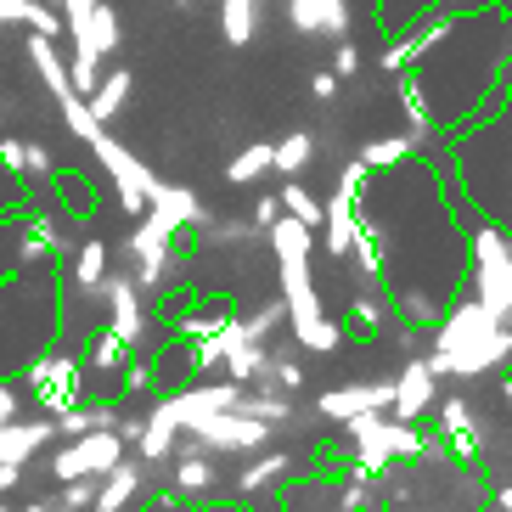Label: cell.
Wrapping results in <instances>:
<instances>
[{"mask_svg": "<svg viewBox=\"0 0 512 512\" xmlns=\"http://www.w3.org/2000/svg\"><path fill=\"white\" fill-rule=\"evenodd\" d=\"M434 439L445 445V451H456V456H484V445H490V422L479 417L473 400H462V394H439Z\"/></svg>", "mask_w": 512, "mask_h": 512, "instance_id": "10", "label": "cell"}, {"mask_svg": "<svg viewBox=\"0 0 512 512\" xmlns=\"http://www.w3.org/2000/svg\"><path fill=\"white\" fill-rule=\"evenodd\" d=\"M265 175H271V141H248L242 152H231V158H226V181L237 186V192L259 186Z\"/></svg>", "mask_w": 512, "mask_h": 512, "instance_id": "32", "label": "cell"}, {"mask_svg": "<svg viewBox=\"0 0 512 512\" xmlns=\"http://www.w3.org/2000/svg\"><path fill=\"white\" fill-rule=\"evenodd\" d=\"M490 501H496V512H512V484H501V490H496Z\"/></svg>", "mask_w": 512, "mask_h": 512, "instance_id": "52", "label": "cell"}, {"mask_svg": "<svg viewBox=\"0 0 512 512\" xmlns=\"http://www.w3.org/2000/svg\"><path fill=\"white\" fill-rule=\"evenodd\" d=\"M147 220L164 237H175V242H186L203 220H209V209H203V197L192 192V186H181V181H152V192H147Z\"/></svg>", "mask_w": 512, "mask_h": 512, "instance_id": "11", "label": "cell"}, {"mask_svg": "<svg viewBox=\"0 0 512 512\" xmlns=\"http://www.w3.org/2000/svg\"><path fill=\"white\" fill-rule=\"evenodd\" d=\"M389 321H394V299L383 287H361V293L349 299L344 332H355V338H389Z\"/></svg>", "mask_w": 512, "mask_h": 512, "instance_id": "24", "label": "cell"}, {"mask_svg": "<svg viewBox=\"0 0 512 512\" xmlns=\"http://www.w3.org/2000/svg\"><path fill=\"white\" fill-rule=\"evenodd\" d=\"M169 490H181L186 501H209L220 490V462L209 451H197L186 434L175 445V456H169Z\"/></svg>", "mask_w": 512, "mask_h": 512, "instance_id": "16", "label": "cell"}, {"mask_svg": "<svg viewBox=\"0 0 512 512\" xmlns=\"http://www.w3.org/2000/svg\"><path fill=\"white\" fill-rule=\"evenodd\" d=\"M175 12H181V17H192V12H197V0H175Z\"/></svg>", "mask_w": 512, "mask_h": 512, "instance_id": "53", "label": "cell"}, {"mask_svg": "<svg viewBox=\"0 0 512 512\" xmlns=\"http://www.w3.org/2000/svg\"><path fill=\"white\" fill-rule=\"evenodd\" d=\"M338 91H344V85H338V74H332V68L310 74V96H316V102H338Z\"/></svg>", "mask_w": 512, "mask_h": 512, "instance_id": "46", "label": "cell"}, {"mask_svg": "<svg viewBox=\"0 0 512 512\" xmlns=\"http://www.w3.org/2000/svg\"><path fill=\"white\" fill-rule=\"evenodd\" d=\"M248 220H254V231L265 237V231L282 220V197H276V192H259V197H254V214H248Z\"/></svg>", "mask_w": 512, "mask_h": 512, "instance_id": "44", "label": "cell"}, {"mask_svg": "<svg viewBox=\"0 0 512 512\" xmlns=\"http://www.w3.org/2000/svg\"><path fill=\"white\" fill-rule=\"evenodd\" d=\"M265 372H271V344H248V338H237V344L226 349V366H220V377H231L242 389L265 383Z\"/></svg>", "mask_w": 512, "mask_h": 512, "instance_id": "29", "label": "cell"}, {"mask_svg": "<svg viewBox=\"0 0 512 512\" xmlns=\"http://www.w3.org/2000/svg\"><path fill=\"white\" fill-rule=\"evenodd\" d=\"M17 29H29V34H51V40H57V34H62V12H57V6H46V0H29V6H23V23H17Z\"/></svg>", "mask_w": 512, "mask_h": 512, "instance_id": "39", "label": "cell"}, {"mask_svg": "<svg viewBox=\"0 0 512 512\" xmlns=\"http://www.w3.org/2000/svg\"><path fill=\"white\" fill-rule=\"evenodd\" d=\"M130 96H136V74L119 62V68H102V79H96V91L85 96V107L96 113V124H113L124 107H130Z\"/></svg>", "mask_w": 512, "mask_h": 512, "instance_id": "26", "label": "cell"}, {"mask_svg": "<svg viewBox=\"0 0 512 512\" xmlns=\"http://www.w3.org/2000/svg\"><path fill=\"white\" fill-rule=\"evenodd\" d=\"M23 51H29V68L40 74L51 102H68V96H74V79H68V57L57 51V40H51V34H29Z\"/></svg>", "mask_w": 512, "mask_h": 512, "instance_id": "23", "label": "cell"}, {"mask_svg": "<svg viewBox=\"0 0 512 512\" xmlns=\"http://www.w3.org/2000/svg\"><path fill=\"white\" fill-rule=\"evenodd\" d=\"M316 158H321L316 130H287L282 141H271V175H282V181H304V169Z\"/></svg>", "mask_w": 512, "mask_h": 512, "instance_id": "25", "label": "cell"}, {"mask_svg": "<svg viewBox=\"0 0 512 512\" xmlns=\"http://www.w3.org/2000/svg\"><path fill=\"white\" fill-rule=\"evenodd\" d=\"M0 512H12V507H6V501H0Z\"/></svg>", "mask_w": 512, "mask_h": 512, "instance_id": "54", "label": "cell"}, {"mask_svg": "<svg viewBox=\"0 0 512 512\" xmlns=\"http://www.w3.org/2000/svg\"><path fill=\"white\" fill-rule=\"evenodd\" d=\"M411 158H417V141L411 136H372L361 147L366 169H400V164H411Z\"/></svg>", "mask_w": 512, "mask_h": 512, "instance_id": "36", "label": "cell"}, {"mask_svg": "<svg viewBox=\"0 0 512 512\" xmlns=\"http://www.w3.org/2000/svg\"><path fill=\"white\" fill-rule=\"evenodd\" d=\"M231 316H237V304L231 299H192V304H181V310L169 316V332H175L181 344H197V338L220 332Z\"/></svg>", "mask_w": 512, "mask_h": 512, "instance_id": "22", "label": "cell"}, {"mask_svg": "<svg viewBox=\"0 0 512 512\" xmlns=\"http://www.w3.org/2000/svg\"><path fill=\"white\" fill-rule=\"evenodd\" d=\"M259 231H254V220H203V226L192 231V242L197 248H248V242H254Z\"/></svg>", "mask_w": 512, "mask_h": 512, "instance_id": "34", "label": "cell"}, {"mask_svg": "<svg viewBox=\"0 0 512 512\" xmlns=\"http://www.w3.org/2000/svg\"><path fill=\"white\" fill-rule=\"evenodd\" d=\"M51 501H57V507H74V512H91L96 479H62L57 490H51Z\"/></svg>", "mask_w": 512, "mask_h": 512, "instance_id": "40", "label": "cell"}, {"mask_svg": "<svg viewBox=\"0 0 512 512\" xmlns=\"http://www.w3.org/2000/svg\"><path fill=\"white\" fill-rule=\"evenodd\" d=\"M434 406H439V377H434V366L422 361V355H406V361H400V372H394L389 417L422 422V417H434Z\"/></svg>", "mask_w": 512, "mask_h": 512, "instance_id": "14", "label": "cell"}, {"mask_svg": "<svg viewBox=\"0 0 512 512\" xmlns=\"http://www.w3.org/2000/svg\"><path fill=\"white\" fill-rule=\"evenodd\" d=\"M349 439V473L355 479H383L389 467H406V462H422V451L434 445V439L422 434L417 422H400L389 411H366V417H349L338 422Z\"/></svg>", "mask_w": 512, "mask_h": 512, "instance_id": "3", "label": "cell"}, {"mask_svg": "<svg viewBox=\"0 0 512 512\" xmlns=\"http://www.w3.org/2000/svg\"><path fill=\"white\" fill-rule=\"evenodd\" d=\"M130 451L113 428H96V434H79V439H62L57 451H46V473L51 484L62 479H102L107 467H119V456Z\"/></svg>", "mask_w": 512, "mask_h": 512, "instance_id": "8", "label": "cell"}, {"mask_svg": "<svg viewBox=\"0 0 512 512\" xmlns=\"http://www.w3.org/2000/svg\"><path fill=\"white\" fill-rule=\"evenodd\" d=\"M186 439L209 456H254L276 439V428L271 422L242 417V411H214V417H203L197 428H186Z\"/></svg>", "mask_w": 512, "mask_h": 512, "instance_id": "9", "label": "cell"}, {"mask_svg": "<svg viewBox=\"0 0 512 512\" xmlns=\"http://www.w3.org/2000/svg\"><path fill=\"white\" fill-rule=\"evenodd\" d=\"M57 113H62V124H68V136L85 141V147H91V141L107 130V124H96V113L85 107V96H68V102H57Z\"/></svg>", "mask_w": 512, "mask_h": 512, "instance_id": "38", "label": "cell"}, {"mask_svg": "<svg viewBox=\"0 0 512 512\" xmlns=\"http://www.w3.org/2000/svg\"><path fill=\"white\" fill-rule=\"evenodd\" d=\"M79 361H85V372H91V377H119L124 361H130V344L113 338L107 327H96L91 338H85V355H79Z\"/></svg>", "mask_w": 512, "mask_h": 512, "instance_id": "30", "label": "cell"}, {"mask_svg": "<svg viewBox=\"0 0 512 512\" xmlns=\"http://www.w3.org/2000/svg\"><path fill=\"white\" fill-rule=\"evenodd\" d=\"M237 327H242V338H248V344H271L276 332L287 327V304H282V293H276V299L248 304V310H237Z\"/></svg>", "mask_w": 512, "mask_h": 512, "instance_id": "31", "label": "cell"}, {"mask_svg": "<svg viewBox=\"0 0 512 512\" xmlns=\"http://www.w3.org/2000/svg\"><path fill=\"white\" fill-rule=\"evenodd\" d=\"M96 310H102V327L130 344V355H147V349L158 344L152 304H147V293L136 287L130 271H107L102 276V287H96Z\"/></svg>", "mask_w": 512, "mask_h": 512, "instance_id": "5", "label": "cell"}, {"mask_svg": "<svg viewBox=\"0 0 512 512\" xmlns=\"http://www.w3.org/2000/svg\"><path fill=\"white\" fill-rule=\"evenodd\" d=\"M332 74H338V85H349V79H361V46H355V40H338V46H332V62H327Z\"/></svg>", "mask_w": 512, "mask_h": 512, "instance_id": "41", "label": "cell"}, {"mask_svg": "<svg viewBox=\"0 0 512 512\" xmlns=\"http://www.w3.org/2000/svg\"><path fill=\"white\" fill-rule=\"evenodd\" d=\"M372 507V479H355L349 473V484L338 490V512H366Z\"/></svg>", "mask_w": 512, "mask_h": 512, "instance_id": "43", "label": "cell"}, {"mask_svg": "<svg viewBox=\"0 0 512 512\" xmlns=\"http://www.w3.org/2000/svg\"><path fill=\"white\" fill-rule=\"evenodd\" d=\"M17 484H29V467H17V462H0V496H6V490H17Z\"/></svg>", "mask_w": 512, "mask_h": 512, "instance_id": "49", "label": "cell"}, {"mask_svg": "<svg viewBox=\"0 0 512 512\" xmlns=\"http://www.w3.org/2000/svg\"><path fill=\"white\" fill-rule=\"evenodd\" d=\"M57 445V417H40V411H23V417L0 422V462L34 467L40 456Z\"/></svg>", "mask_w": 512, "mask_h": 512, "instance_id": "15", "label": "cell"}, {"mask_svg": "<svg viewBox=\"0 0 512 512\" xmlns=\"http://www.w3.org/2000/svg\"><path fill=\"white\" fill-rule=\"evenodd\" d=\"M282 17L299 40H327V46H338L355 29V0H282Z\"/></svg>", "mask_w": 512, "mask_h": 512, "instance_id": "12", "label": "cell"}, {"mask_svg": "<svg viewBox=\"0 0 512 512\" xmlns=\"http://www.w3.org/2000/svg\"><path fill=\"white\" fill-rule=\"evenodd\" d=\"M287 479H293V456H287V451H271V445H265V451H254L248 462L237 467V479H231V496H237V501H265V496H276Z\"/></svg>", "mask_w": 512, "mask_h": 512, "instance_id": "17", "label": "cell"}, {"mask_svg": "<svg viewBox=\"0 0 512 512\" xmlns=\"http://www.w3.org/2000/svg\"><path fill=\"white\" fill-rule=\"evenodd\" d=\"M276 197H282V214H293L299 226H310V231L321 226V197L310 192V186H304V181H287V186H282V192H276Z\"/></svg>", "mask_w": 512, "mask_h": 512, "instance_id": "37", "label": "cell"}, {"mask_svg": "<svg viewBox=\"0 0 512 512\" xmlns=\"http://www.w3.org/2000/svg\"><path fill=\"white\" fill-rule=\"evenodd\" d=\"M85 383H91V372H85L79 355L46 349V355L23 361V383H17V389H29V400H34L40 417H62V411H74L79 400H85Z\"/></svg>", "mask_w": 512, "mask_h": 512, "instance_id": "6", "label": "cell"}, {"mask_svg": "<svg viewBox=\"0 0 512 512\" xmlns=\"http://www.w3.org/2000/svg\"><path fill=\"white\" fill-rule=\"evenodd\" d=\"M434 344L422 349V361L434 366L439 383H467V377H490L512 361V321L490 316L473 293H462L456 304L439 310Z\"/></svg>", "mask_w": 512, "mask_h": 512, "instance_id": "2", "label": "cell"}, {"mask_svg": "<svg viewBox=\"0 0 512 512\" xmlns=\"http://www.w3.org/2000/svg\"><path fill=\"white\" fill-rule=\"evenodd\" d=\"M107 271H113V248H107L102 237H85L74 254H68V287H74L79 310H96V287H102Z\"/></svg>", "mask_w": 512, "mask_h": 512, "instance_id": "19", "label": "cell"}, {"mask_svg": "<svg viewBox=\"0 0 512 512\" xmlns=\"http://www.w3.org/2000/svg\"><path fill=\"white\" fill-rule=\"evenodd\" d=\"M119 394L124 400H141V394H164V366L158 355H130L119 372Z\"/></svg>", "mask_w": 512, "mask_h": 512, "instance_id": "33", "label": "cell"}, {"mask_svg": "<svg viewBox=\"0 0 512 512\" xmlns=\"http://www.w3.org/2000/svg\"><path fill=\"white\" fill-rule=\"evenodd\" d=\"M147 484H152L147 462L124 451V456H119V467H107L102 479H96V501H91V512H130V507L141 501V490H147Z\"/></svg>", "mask_w": 512, "mask_h": 512, "instance_id": "18", "label": "cell"}, {"mask_svg": "<svg viewBox=\"0 0 512 512\" xmlns=\"http://www.w3.org/2000/svg\"><path fill=\"white\" fill-rule=\"evenodd\" d=\"M68 34H74L79 51L113 62V57H119V46H124V17H119V6H107V0H102V6H91L79 23H68Z\"/></svg>", "mask_w": 512, "mask_h": 512, "instance_id": "20", "label": "cell"}, {"mask_svg": "<svg viewBox=\"0 0 512 512\" xmlns=\"http://www.w3.org/2000/svg\"><path fill=\"white\" fill-rule=\"evenodd\" d=\"M0 164L12 169L17 181H29V169H23V136H6V130H0Z\"/></svg>", "mask_w": 512, "mask_h": 512, "instance_id": "45", "label": "cell"}, {"mask_svg": "<svg viewBox=\"0 0 512 512\" xmlns=\"http://www.w3.org/2000/svg\"><path fill=\"white\" fill-rule=\"evenodd\" d=\"M91 6H102V0H57V12H62V29H68V23H79V17L91 12Z\"/></svg>", "mask_w": 512, "mask_h": 512, "instance_id": "47", "label": "cell"}, {"mask_svg": "<svg viewBox=\"0 0 512 512\" xmlns=\"http://www.w3.org/2000/svg\"><path fill=\"white\" fill-rule=\"evenodd\" d=\"M501 304H507V316H512V254H507V271H501Z\"/></svg>", "mask_w": 512, "mask_h": 512, "instance_id": "51", "label": "cell"}, {"mask_svg": "<svg viewBox=\"0 0 512 512\" xmlns=\"http://www.w3.org/2000/svg\"><path fill=\"white\" fill-rule=\"evenodd\" d=\"M91 158L102 164L107 186H113V197H119V214L124 220H141V214H147V192H152V181H158L152 164L136 147H124L119 136H107V130L91 141Z\"/></svg>", "mask_w": 512, "mask_h": 512, "instance_id": "7", "label": "cell"}, {"mask_svg": "<svg viewBox=\"0 0 512 512\" xmlns=\"http://www.w3.org/2000/svg\"><path fill=\"white\" fill-rule=\"evenodd\" d=\"M394 344H400V355H422V327H406V321H400Z\"/></svg>", "mask_w": 512, "mask_h": 512, "instance_id": "48", "label": "cell"}, {"mask_svg": "<svg viewBox=\"0 0 512 512\" xmlns=\"http://www.w3.org/2000/svg\"><path fill=\"white\" fill-rule=\"evenodd\" d=\"M400 79V85H394V91H400V113H406V136L417 141V152H428L434 147V96H428V85H422L417 79V68H406V74H394Z\"/></svg>", "mask_w": 512, "mask_h": 512, "instance_id": "21", "label": "cell"}, {"mask_svg": "<svg viewBox=\"0 0 512 512\" xmlns=\"http://www.w3.org/2000/svg\"><path fill=\"white\" fill-rule=\"evenodd\" d=\"M23 6H29V0H0V29H6V23H23Z\"/></svg>", "mask_w": 512, "mask_h": 512, "instance_id": "50", "label": "cell"}, {"mask_svg": "<svg viewBox=\"0 0 512 512\" xmlns=\"http://www.w3.org/2000/svg\"><path fill=\"white\" fill-rule=\"evenodd\" d=\"M23 169H29V181H51L57 175V158H51V147L46 141H23Z\"/></svg>", "mask_w": 512, "mask_h": 512, "instance_id": "42", "label": "cell"}, {"mask_svg": "<svg viewBox=\"0 0 512 512\" xmlns=\"http://www.w3.org/2000/svg\"><path fill=\"white\" fill-rule=\"evenodd\" d=\"M389 299H394V316L406 321V327H422V332L434 327L439 310H445V304H439L428 287H400V293H389Z\"/></svg>", "mask_w": 512, "mask_h": 512, "instance_id": "35", "label": "cell"}, {"mask_svg": "<svg viewBox=\"0 0 512 512\" xmlns=\"http://www.w3.org/2000/svg\"><path fill=\"white\" fill-rule=\"evenodd\" d=\"M276 254V293L287 304V332H293V344L310 349V355H332V349L344 344V321L327 316V299H321L316 287V231L299 226L293 214H282L271 231H265Z\"/></svg>", "mask_w": 512, "mask_h": 512, "instance_id": "1", "label": "cell"}, {"mask_svg": "<svg viewBox=\"0 0 512 512\" xmlns=\"http://www.w3.org/2000/svg\"><path fill=\"white\" fill-rule=\"evenodd\" d=\"M394 400V377H366V383H338V389H321L310 400L321 422H349V417H366V411H389Z\"/></svg>", "mask_w": 512, "mask_h": 512, "instance_id": "13", "label": "cell"}, {"mask_svg": "<svg viewBox=\"0 0 512 512\" xmlns=\"http://www.w3.org/2000/svg\"><path fill=\"white\" fill-rule=\"evenodd\" d=\"M237 411L254 417V422H271L276 434H282L287 422H293V411H299V394H282V389H271V383H259V389H242Z\"/></svg>", "mask_w": 512, "mask_h": 512, "instance_id": "28", "label": "cell"}, {"mask_svg": "<svg viewBox=\"0 0 512 512\" xmlns=\"http://www.w3.org/2000/svg\"><path fill=\"white\" fill-rule=\"evenodd\" d=\"M119 254H124V271L136 276V287L147 293V304L164 299V287H175V282H181V271H186V242L164 237L147 214H141V220H130V231H124V242H119Z\"/></svg>", "mask_w": 512, "mask_h": 512, "instance_id": "4", "label": "cell"}, {"mask_svg": "<svg viewBox=\"0 0 512 512\" xmlns=\"http://www.w3.org/2000/svg\"><path fill=\"white\" fill-rule=\"evenodd\" d=\"M265 6L271 0H220V40L226 46H254L259 29H265Z\"/></svg>", "mask_w": 512, "mask_h": 512, "instance_id": "27", "label": "cell"}]
</instances>
